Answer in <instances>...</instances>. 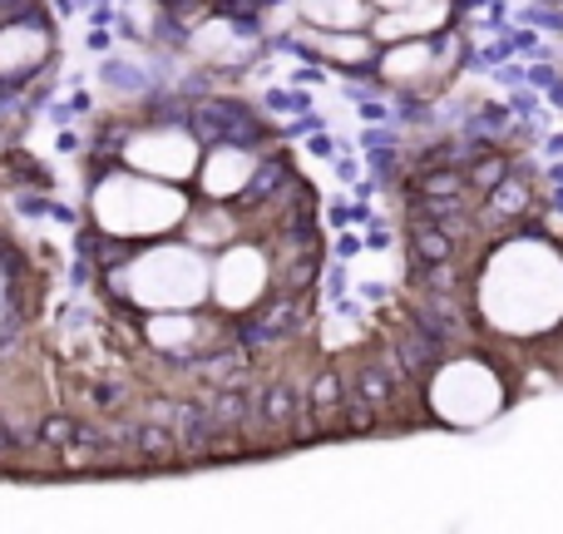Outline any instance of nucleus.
<instances>
[{
    "label": "nucleus",
    "mask_w": 563,
    "mask_h": 534,
    "mask_svg": "<svg viewBox=\"0 0 563 534\" xmlns=\"http://www.w3.org/2000/svg\"><path fill=\"white\" fill-rule=\"evenodd\" d=\"M267 287H273V263L253 243H228L223 258L208 272V297L223 312H247L253 302H263Z\"/></svg>",
    "instance_id": "6"
},
{
    "label": "nucleus",
    "mask_w": 563,
    "mask_h": 534,
    "mask_svg": "<svg viewBox=\"0 0 563 534\" xmlns=\"http://www.w3.org/2000/svg\"><path fill=\"white\" fill-rule=\"evenodd\" d=\"M95 218L114 238H158L188 218V198L168 178L154 174H114L95 188Z\"/></svg>",
    "instance_id": "2"
},
{
    "label": "nucleus",
    "mask_w": 563,
    "mask_h": 534,
    "mask_svg": "<svg viewBox=\"0 0 563 534\" xmlns=\"http://www.w3.org/2000/svg\"><path fill=\"white\" fill-rule=\"evenodd\" d=\"M426 401H430V411H435V421H445V426H455V431H475L505 411L509 386H505V377L489 367V357L450 351L435 367V377H430Z\"/></svg>",
    "instance_id": "3"
},
{
    "label": "nucleus",
    "mask_w": 563,
    "mask_h": 534,
    "mask_svg": "<svg viewBox=\"0 0 563 534\" xmlns=\"http://www.w3.org/2000/svg\"><path fill=\"white\" fill-rule=\"evenodd\" d=\"M208 272L213 263L203 258V248L164 243L124 268V292L148 312H194L208 297Z\"/></svg>",
    "instance_id": "4"
},
{
    "label": "nucleus",
    "mask_w": 563,
    "mask_h": 534,
    "mask_svg": "<svg viewBox=\"0 0 563 534\" xmlns=\"http://www.w3.org/2000/svg\"><path fill=\"white\" fill-rule=\"evenodd\" d=\"M188 50H194L198 59H208V65H233V59L253 55V40H247L233 20H208V25L194 30Z\"/></svg>",
    "instance_id": "12"
},
{
    "label": "nucleus",
    "mask_w": 563,
    "mask_h": 534,
    "mask_svg": "<svg viewBox=\"0 0 563 534\" xmlns=\"http://www.w3.org/2000/svg\"><path fill=\"white\" fill-rule=\"evenodd\" d=\"M460 59V40L455 35H416V40H390L376 55V79L390 89H435L440 79L455 69Z\"/></svg>",
    "instance_id": "5"
},
{
    "label": "nucleus",
    "mask_w": 563,
    "mask_h": 534,
    "mask_svg": "<svg viewBox=\"0 0 563 534\" xmlns=\"http://www.w3.org/2000/svg\"><path fill=\"white\" fill-rule=\"evenodd\" d=\"M45 59V30L35 25H10L0 30V75H20V69Z\"/></svg>",
    "instance_id": "13"
},
{
    "label": "nucleus",
    "mask_w": 563,
    "mask_h": 534,
    "mask_svg": "<svg viewBox=\"0 0 563 534\" xmlns=\"http://www.w3.org/2000/svg\"><path fill=\"white\" fill-rule=\"evenodd\" d=\"M257 178V154L253 149H238V144H223L213 154L198 159V184H203L208 204H233L238 194H247Z\"/></svg>",
    "instance_id": "8"
},
{
    "label": "nucleus",
    "mask_w": 563,
    "mask_h": 534,
    "mask_svg": "<svg viewBox=\"0 0 563 534\" xmlns=\"http://www.w3.org/2000/svg\"><path fill=\"white\" fill-rule=\"evenodd\" d=\"M124 159L129 168L139 174H154V178H168V184H184V178L198 174V139L188 129H144L124 144Z\"/></svg>",
    "instance_id": "7"
},
{
    "label": "nucleus",
    "mask_w": 563,
    "mask_h": 534,
    "mask_svg": "<svg viewBox=\"0 0 563 534\" xmlns=\"http://www.w3.org/2000/svg\"><path fill=\"white\" fill-rule=\"evenodd\" d=\"M297 40L317 59L341 65V69H361V65H371V59H376V40H371V30H317V25H301Z\"/></svg>",
    "instance_id": "10"
},
{
    "label": "nucleus",
    "mask_w": 563,
    "mask_h": 534,
    "mask_svg": "<svg viewBox=\"0 0 563 534\" xmlns=\"http://www.w3.org/2000/svg\"><path fill=\"white\" fill-rule=\"evenodd\" d=\"M499 178H505V159H479L475 164V184L479 188H495Z\"/></svg>",
    "instance_id": "16"
},
{
    "label": "nucleus",
    "mask_w": 563,
    "mask_h": 534,
    "mask_svg": "<svg viewBox=\"0 0 563 534\" xmlns=\"http://www.w3.org/2000/svg\"><path fill=\"white\" fill-rule=\"evenodd\" d=\"M301 25L317 30H371V0H291Z\"/></svg>",
    "instance_id": "11"
},
{
    "label": "nucleus",
    "mask_w": 563,
    "mask_h": 534,
    "mask_svg": "<svg viewBox=\"0 0 563 534\" xmlns=\"http://www.w3.org/2000/svg\"><path fill=\"white\" fill-rule=\"evenodd\" d=\"M396 6H410V0H371V10H396Z\"/></svg>",
    "instance_id": "17"
},
{
    "label": "nucleus",
    "mask_w": 563,
    "mask_h": 534,
    "mask_svg": "<svg viewBox=\"0 0 563 534\" xmlns=\"http://www.w3.org/2000/svg\"><path fill=\"white\" fill-rule=\"evenodd\" d=\"M475 307L489 331L515 341L563 331V248L549 233L495 243L475 277Z\"/></svg>",
    "instance_id": "1"
},
{
    "label": "nucleus",
    "mask_w": 563,
    "mask_h": 534,
    "mask_svg": "<svg viewBox=\"0 0 563 534\" xmlns=\"http://www.w3.org/2000/svg\"><path fill=\"white\" fill-rule=\"evenodd\" d=\"M184 224H188V243L194 248H228L238 238V224H233V214H228L223 204L198 208V214H188Z\"/></svg>",
    "instance_id": "14"
},
{
    "label": "nucleus",
    "mask_w": 563,
    "mask_h": 534,
    "mask_svg": "<svg viewBox=\"0 0 563 534\" xmlns=\"http://www.w3.org/2000/svg\"><path fill=\"white\" fill-rule=\"evenodd\" d=\"M450 15H455L450 0H410V6H396V10H376V15H371V40L390 45V40L440 35V30L450 25Z\"/></svg>",
    "instance_id": "9"
},
{
    "label": "nucleus",
    "mask_w": 563,
    "mask_h": 534,
    "mask_svg": "<svg viewBox=\"0 0 563 534\" xmlns=\"http://www.w3.org/2000/svg\"><path fill=\"white\" fill-rule=\"evenodd\" d=\"M194 337H198V317H194V312H154V317H148V341H154V347H164V351L188 347Z\"/></svg>",
    "instance_id": "15"
}]
</instances>
